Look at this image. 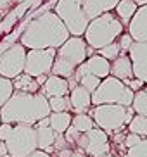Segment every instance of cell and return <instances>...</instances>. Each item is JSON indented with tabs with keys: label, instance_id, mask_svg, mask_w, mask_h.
<instances>
[{
	"label": "cell",
	"instance_id": "d4e9b609",
	"mask_svg": "<svg viewBox=\"0 0 147 157\" xmlns=\"http://www.w3.org/2000/svg\"><path fill=\"white\" fill-rule=\"evenodd\" d=\"M71 126L74 129H78L80 133H87L92 128H95V123L88 114H74L71 119Z\"/></svg>",
	"mask_w": 147,
	"mask_h": 157
},
{
	"label": "cell",
	"instance_id": "d590c367",
	"mask_svg": "<svg viewBox=\"0 0 147 157\" xmlns=\"http://www.w3.org/2000/svg\"><path fill=\"white\" fill-rule=\"evenodd\" d=\"M12 126L14 124H9V123H2L0 124V140L2 142H5V140L9 138L10 131H12Z\"/></svg>",
	"mask_w": 147,
	"mask_h": 157
},
{
	"label": "cell",
	"instance_id": "8992f818",
	"mask_svg": "<svg viewBox=\"0 0 147 157\" xmlns=\"http://www.w3.org/2000/svg\"><path fill=\"white\" fill-rule=\"evenodd\" d=\"M135 93L130 90L123 81L107 76L101 81L97 90L92 93V105H104V104H116V105L130 107L133 102Z\"/></svg>",
	"mask_w": 147,
	"mask_h": 157
},
{
	"label": "cell",
	"instance_id": "d6a6232c",
	"mask_svg": "<svg viewBox=\"0 0 147 157\" xmlns=\"http://www.w3.org/2000/svg\"><path fill=\"white\" fill-rule=\"evenodd\" d=\"M125 85H126V86L130 88V90H132V92L133 93H137L138 90H142L144 88V81H140V79H137V78H132V79H126V81H123Z\"/></svg>",
	"mask_w": 147,
	"mask_h": 157
},
{
	"label": "cell",
	"instance_id": "ee69618b",
	"mask_svg": "<svg viewBox=\"0 0 147 157\" xmlns=\"http://www.w3.org/2000/svg\"><path fill=\"white\" fill-rule=\"evenodd\" d=\"M21 2H24V0H14V4L18 5V4H21Z\"/></svg>",
	"mask_w": 147,
	"mask_h": 157
},
{
	"label": "cell",
	"instance_id": "4fadbf2b",
	"mask_svg": "<svg viewBox=\"0 0 147 157\" xmlns=\"http://www.w3.org/2000/svg\"><path fill=\"white\" fill-rule=\"evenodd\" d=\"M126 54H128L130 62H132L133 78L140 79L147 85V43L133 42Z\"/></svg>",
	"mask_w": 147,
	"mask_h": 157
},
{
	"label": "cell",
	"instance_id": "2e32d148",
	"mask_svg": "<svg viewBox=\"0 0 147 157\" xmlns=\"http://www.w3.org/2000/svg\"><path fill=\"white\" fill-rule=\"evenodd\" d=\"M40 93L45 98L66 97V95H69L68 79L61 78V76H55V74H49L45 79V83L40 86Z\"/></svg>",
	"mask_w": 147,
	"mask_h": 157
},
{
	"label": "cell",
	"instance_id": "ab89813d",
	"mask_svg": "<svg viewBox=\"0 0 147 157\" xmlns=\"http://www.w3.org/2000/svg\"><path fill=\"white\" fill-rule=\"evenodd\" d=\"M71 157H87V154L83 152L81 148H78V147H73V152H71Z\"/></svg>",
	"mask_w": 147,
	"mask_h": 157
},
{
	"label": "cell",
	"instance_id": "f35d334b",
	"mask_svg": "<svg viewBox=\"0 0 147 157\" xmlns=\"http://www.w3.org/2000/svg\"><path fill=\"white\" fill-rule=\"evenodd\" d=\"M26 157H52L50 154H47V152H43V150H35V152H31L30 155H26Z\"/></svg>",
	"mask_w": 147,
	"mask_h": 157
},
{
	"label": "cell",
	"instance_id": "60d3db41",
	"mask_svg": "<svg viewBox=\"0 0 147 157\" xmlns=\"http://www.w3.org/2000/svg\"><path fill=\"white\" fill-rule=\"evenodd\" d=\"M0 157H9L7 147H5V142H2V140H0Z\"/></svg>",
	"mask_w": 147,
	"mask_h": 157
},
{
	"label": "cell",
	"instance_id": "ffe728a7",
	"mask_svg": "<svg viewBox=\"0 0 147 157\" xmlns=\"http://www.w3.org/2000/svg\"><path fill=\"white\" fill-rule=\"evenodd\" d=\"M12 81V88L14 92H19V93H38L40 92V85L37 83V79L30 76L26 73H21L18 74Z\"/></svg>",
	"mask_w": 147,
	"mask_h": 157
},
{
	"label": "cell",
	"instance_id": "e575fe53",
	"mask_svg": "<svg viewBox=\"0 0 147 157\" xmlns=\"http://www.w3.org/2000/svg\"><path fill=\"white\" fill-rule=\"evenodd\" d=\"M14 0H0V14H2V17H4L5 14H9L10 10L14 9Z\"/></svg>",
	"mask_w": 147,
	"mask_h": 157
},
{
	"label": "cell",
	"instance_id": "7dc6e473",
	"mask_svg": "<svg viewBox=\"0 0 147 157\" xmlns=\"http://www.w3.org/2000/svg\"><path fill=\"white\" fill-rule=\"evenodd\" d=\"M0 124H2V119H0Z\"/></svg>",
	"mask_w": 147,
	"mask_h": 157
},
{
	"label": "cell",
	"instance_id": "4316f807",
	"mask_svg": "<svg viewBox=\"0 0 147 157\" xmlns=\"http://www.w3.org/2000/svg\"><path fill=\"white\" fill-rule=\"evenodd\" d=\"M101 81H102V79L95 78V76H92V74H81V76L76 79V83H78L80 86H83L87 92H90V93L95 92L97 86L101 85Z\"/></svg>",
	"mask_w": 147,
	"mask_h": 157
},
{
	"label": "cell",
	"instance_id": "3957f363",
	"mask_svg": "<svg viewBox=\"0 0 147 157\" xmlns=\"http://www.w3.org/2000/svg\"><path fill=\"white\" fill-rule=\"evenodd\" d=\"M87 48L88 45L83 40V36H69L55 50V59L54 64H52L50 74L61 76L64 79L73 78L76 67L87 60Z\"/></svg>",
	"mask_w": 147,
	"mask_h": 157
},
{
	"label": "cell",
	"instance_id": "7a4b0ae2",
	"mask_svg": "<svg viewBox=\"0 0 147 157\" xmlns=\"http://www.w3.org/2000/svg\"><path fill=\"white\" fill-rule=\"evenodd\" d=\"M50 116V107L40 92L19 93L14 92L12 97L0 107V119L9 124H30L35 126L40 119Z\"/></svg>",
	"mask_w": 147,
	"mask_h": 157
},
{
	"label": "cell",
	"instance_id": "b9f144b4",
	"mask_svg": "<svg viewBox=\"0 0 147 157\" xmlns=\"http://www.w3.org/2000/svg\"><path fill=\"white\" fill-rule=\"evenodd\" d=\"M35 79H37V83H38V85H40V86H42V85L45 83L47 76H45V74H42V76H37V78H35Z\"/></svg>",
	"mask_w": 147,
	"mask_h": 157
},
{
	"label": "cell",
	"instance_id": "44dd1931",
	"mask_svg": "<svg viewBox=\"0 0 147 157\" xmlns=\"http://www.w3.org/2000/svg\"><path fill=\"white\" fill-rule=\"evenodd\" d=\"M71 119H73L71 112H50V116H49V126L57 135H62L71 126Z\"/></svg>",
	"mask_w": 147,
	"mask_h": 157
},
{
	"label": "cell",
	"instance_id": "83f0119b",
	"mask_svg": "<svg viewBox=\"0 0 147 157\" xmlns=\"http://www.w3.org/2000/svg\"><path fill=\"white\" fill-rule=\"evenodd\" d=\"M97 54H99L101 57H104L106 60L113 62V60H114L116 57L121 54V50H120V45H118V42H113V43H109V45L99 48V50H97Z\"/></svg>",
	"mask_w": 147,
	"mask_h": 157
},
{
	"label": "cell",
	"instance_id": "7c38bea8",
	"mask_svg": "<svg viewBox=\"0 0 147 157\" xmlns=\"http://www.w3.org/2000/svg\"><path fill=\"white\" fill-rule=\"evenodd\" d=\"M109 73H111V62L106 60L104 57H101L99 54H93V56L87 57V60L76 67L73 79L76 81L81 74H92V76H95L99 79H104L109 76Z\"/></svg>",
	"mask_w": 147,
	"mask_h": 157
},
{
	"label": "cell",
	"instance_id": "1f68e13d",
	"mask_svg": "<svg viewBox=\"0 0 147 157\" xmlns=\"http://www.w3.org/2000/svg\"><path fill=\"white\" fill-rule=\"evenodd\" d=\"M64 138H66V142L71 145V147H76V143H78V140H80V136H81V133H80L78 129H74L73 126H69L68 129H66L64 133Z\"/></svg>",
	"mask_w": 147,
	"mask_h": 157
},
{
	"label": "cell",
	"instance_id": "74e56055",
	"mask_svg": "<svg viewBox=\"0 0 147 157\" xmlns=\"http://www.w3.org/2000/svg\"><path fill=\"white\" fill-rule=\"evenodd\" d=\"M71 152H73V147H68V148H62V150H57L55 155L57 157H71Z\"/></svg>",
	"mask_w": 147,
	"mask_h": 157
},
{
	"label": "cell",
	"instance_id": "8fae6325",
	"mask_svg": "<svg viewBox=\"0 0 147 157\" xmlns=\"http://www.w3.org/2000/svg\"><path fill=\"white\" fill-rule=\"evenodd\" d=\"M55 59V48H42V50H28L24 60V73L37 78L45 74L49 76Z\"/></svg>",
	"mask_w": 147,
	"mask_h": 157
},
{
	"label": "cell",
	"instance_id": "484cf974",
	"mask_svg": "<svg viewBox=\"0 0 147 157\" xmlns=\"http://www.w3.org/2000/svg\"><path fill=\"white\" fill-rule=\"evenodd\" d=\"M49 100V107H50V112H71V102L69 97H52L47 98Z\"/></svg>",
	"mask_w": 147,
	"mask_h": 157
},
{
	"label": "cell",
	"instance_id": "277c9868",
	"mask_svg": "<svg viewBox=\"0 0 147 157\" xmlns=\"http://www.w3.org/2000/svg\"><path fill=\"white\" fill-rule=\"evenodd\" d=\"M125 31V26L120 23V19L114 16V12H106L99 17L88 21V26L83 33V40L93 50H99L102 47L116 42L118 36Z\"/></svg>",
	"mask_w": 147,
	"mask_h": 157
},
{
	"label": "cell",
	"instance_id": "836d02e7",
	"mask_svg": "<svg viewBox=\"0 0 147 157\" xmlns=\"http://www.w3.org/2000/svg\"><path fill=\"white\" fill-rule=\"evenodd\" d=\"M140 136L138 135H133V133H126L125 135V138H123V142H125V147L126 148H130V147H133V145H137L138 142H140Z\"/></svg>",
	"mask_w": 147,
	"mask_h": 157
},
{
	"label": "cell",
	"instance_id": "f546056e",
	"mask_svg": "<svg viewBox=\"0 0 147 157\" xmlns=\"http://www.w3.org/2000/svg\"><path fill=\"white\" fill-rule=\"evenodd\" d=\"M125 157H147V138H142L137 145L126 148Z\"/></svg>",
	"mask_w": 147,
	"mask_h": 157
},
{
	"label": "cell",
	"instance_id": "e0dca14e",
	"mask_svg": "<svg viewBox=\"0 0 147 157\" xmlns=\"http://www.w3.org/2000/svg\"><path fill=\"white\" fill-rule=\"evenodd\" d=\"M69 102H71V112L74 114H87L92 107V93L87 92L83 86H74L69 92Z\"/></svg>",
	"mask_w": 147,
	"mask_h": 157
},
{
	"label": "cell",
	"instance_id": "7bdbcfd3",
	"mask_svg": "<svg viewBox=\"0 0 147 157\" xmlns=\"http://www.w3.org/2000/svg\"><path fill=\"white\" fill-rule=\"evenodd\" d=\"M137 7H142V5H147V0H132Z\"/></svg>",
	"mask_w": 147,
	"mask_h": 157
},
{
	"label": "cell",
	"instance_id": "9c48e42d",
	"mask_svg": "<svg viewBox=\"0 0 147 157\" xmlns=\"http://www.w3.org/2000/svg\"><path fill=\"white\" fill-rule=\"evenodd\" d=\"M26 48L19 42L12 43L0 54V76L7 79H14L18 74L24 73V60H26Z\"/></svg>",
	"mask_w": 147,
	"mask_h": 157
},
{
	"label": "cell",
	"instance_id": "f1b7e54d",
	"mask_svg": "<svg viewBox=\"0 0 147 157\" xmlns=\"http://www.w3.org/2000/svg\"><path fill=\"white\" fill-rule=\"evenodd\" d=\"M12 93H14L12 81L7 79V78H4V76H0V107L12 97Z\"/></svg>",
	"mask_w": 147,
	"mask_h": 157
},
{
	"label": "cell",
	"instance_id": "f6af8a7d",
	"mask_svg": "<svg viewBox=\"0 0 147 157\" xmlns=\"http://www.w3.org/2000/svg\"><path fill=\"white\" fill-rule=\"evenodd\" d=\"M102 157H114V155H111V154H106V155H102Z\"/></svg>",
	"mask_w": 147,
	"mask_h": 157
},
{
	"label": "cell",
	"instance_id": "5bb4252c",
	"mask_svg": "<svg viewBox=\"0 0 147 157\" xmlns=\"http://www.w3.org/2000/svg\"><path fill=\"white\" fill-rule=\"evenodd\" d=\"M126 28H128L126 33L133 38V42L147 43V5L138 7Z\"/></svg>",
	"mask_w": 147,
	"mask_h": 157
},
{
	"label": "cell",
	"instance_id": "603a6c76",
	"mask_svg": "<svg viewBox=\"0 0 147 157\" xmlns=\"http://www.w3.org/2000/svg\"><path fill=\"white\" fill-rule=\"evenodd\" d=\"M128 133L138 135L140 138H147V117L140 114H135L128 123Z\"/></svg>",
	"mask_w": 147,
	"mask_h": 157
},
{
	"label": "cell",
	"instance_id": "7402d4cb",
	"mask_svg": "<svg viewBox=\"0 0 147 157\" xmlns=\"http://www.w3.org/2000/svg\"><path fill=\"white\" fill-rule=\"evenodd\" d=\"M137 9L138 7L132 2V0H120L118 5L114 7V16L120 19V23L123 24V26H128V23L132 21V17H133V14L137 12Z\"/></svg>",
	"mask_w": 147,
	"mask_h": 157
},
{
	"label": "cell",
	"instance_id": "8d00e7d4",
	"mask_svg": "<svg viewBox=\"0 0 147 157\" xmlns=\"http://www.w3.org/2000/svg\"><path fill=\"white\" fill-rule=\"evenodd\" d=\"M24 2H26V4H28V7H30V12H33V10H37L42 4H45V0H24Z\"/></svg>",
	"mask_w": 147,
	"mask_h": 157
},
{
	"label": "cell",
	"instance_id": "52a82bcc",
	"mask_svg": "<svg viewBox=\"0 0 147 157\" xmlns=\"http://www.w3.org/2000/svg\"><path fill=\"white\" fill-rule=\"evenodd\" d=\"M55 16L62 21L66 26L69 36H83V33L88 26V19L81 9L80 2L74 0H57V4L54 5Z\"/></svg>",
	"mask_w": 147,
	"mask_h": 157
},
{
	"label": "cell",
	"instance_id": "bcb514c9",
	"mask_svg": "<svg viewBox=\"0 0 147 157\" xmlns=\"http://www.w3.org/2000/svg\"><path fill=\"white\" fill-rule=\"evenodd\" d=\"M2 19H4V17H2V14H0V23H2Z\"/></svg>",
	"mask_w": 147,
	"mask_h": 157
},
{
	"label": "cell",
	"instance_id": "d6986e66",
	"mask_svg": "<svg viewBox=\"0 0 147 157\" xmlns=\"http://www.w3.org/2000/svg\"><path fill=\"white\" fill-rule=\"evenodd\" d=\"M109 76L120 79V81H126V79L133 78V69H132V62H130L128 54H120V56L111 62Z\"/></svg>",
	"mask_w": 147,
	"mask_h": 157
},
{
	"label": "cell",
	"instance_id": "4dcf8cb0",
	"mask_svg": "<svg viewBox=\"0 0 147 157\" xmlns=\"http://www.w3.org/2000/svg\"><path fill=\"white\" fill-rule=\"evenodd\" d=\"M118 45H120V50H121V54H126V52L130 50V47H132V43H133V38L130 36L128 33H121L120 36H118Z\"/></svg>",
	"mask_w": 147,
	"mask_h": 157
},
{
	"label": "cell",
	"instance_id": "5b68a950",
	"mask_svg": "<svg viewBox=\"0 0 147 157\" xmlns=\"http://www.w3.org/2000/svg\"><path fill=\"white\" fill-rule=\"evenodd\" d=\"M87 114L93 119L97 128H101L102 131L111 135L123 129L125 126H128L135 112L132 109V105L125 107V105H116V104H104V105H92Z\"/></svg>",
	"mask_w": 147,
	"mask_h": 157
},
{
	"label": "cell",
	"instance_id": "cb8c5ba5",
	"mask_svg": "<svg viewBox=\"0 0 147 157\" xmlns=\"http://www.w3.org/2000/svg\"><path fill=\"white\" fill-rule=\"evenodd\" d=\"M132 109H133L135 114H140L147 117V85H144L142 90H138L135 93L133 102H132Z\"/></svg>",
	"mask_w": 147,
	"mask_h": 157
},
{
	"label": "cell",
	"instance_id": "ac0fdd59",
	"mask_svg": "<svg viewBox=\"0 0 147 157\" xmlns=\"http://www.w3.org/2000/svg\"><path fill=\"white\" fill-rule=\"evenodd\" d=\"M120 0H83L81 2V9L85 12L88 21L99 17L101 14L106 12H113L114 7L118 5Z\"/></svg>",
	"mask_w": 147,
	"mask_h": 157
},
{
	"label": "cell",
	"instance_id": "30bf717a",
	"mask_svg": "<svg viewBox=\"0 0 147 157\" xmlns=\"http://www.w3.org/2000/svg\"><path fill=\"white\" fill-rule=\"evenodd\" d=\"M76 147L81 148L83 152L87 154V157H102L106 154H109L111 150L109 135L95 126V128H92L87 133H81Z\"/></svg>",
	"mask_w": 147,
	"mask_h": 157
},
{
	"label": "cell",
	"instance_id": "9a60e30c",
	"mask_svg": "<svg viewBox=\"0 0 147 157\" xmlns=\"http://www.w3.org/2000/svg\"><path fill=\"white\" fill-rule=\"evenodd\" d=\"M33 128H35V131H37V147H38V150H43V152H47V154H52L54 152L52 145H54V140H55V136H57V133L49 126V117L40 119Z\"/></svg>",
	"mask_w": 147,
	"mask_h": 157
},
{
	"label": "cell",
	"instance_id": "ba28073f",
	"mask_svg": "<svg viewBox=\"0 0 147 157\" xmlns=\"http://www.w3.org/2000/svg\"><path fill=\"white\" fill-rule=\"evenodd\" d=\"M9 157H26L37 150V131L30 124H14L5 140Z\"/></svg>",
	"mask_w": 147,
	"mask_h": 157
},
{
	"label": "cell",
	"instance_id": "6da1fadb",
	"mask_svg": "<svg viewBox=\"0 0 147 157\" xmlns=\"http://www.w3.org/2000/svg\"><path fill=\"white\" fill-rule=\"evenodd\" d=\"M69 38V33L54 10L43 12L33 17L24 26L19 43L26 50H42V48H59Z\"/></svg>",
	"mask_w": 147,
	"mask_h": 157
}]
</instances>
